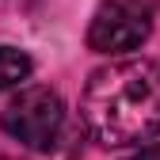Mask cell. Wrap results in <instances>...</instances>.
Segmentation results:
<instances>
[{
  "mask_svg": "<svg viewBox=\"0 0 160 160\" xmlns=\"http://www.w3.org/2000/svg\"><path fill=\"white\" fill-rule=\"evenodd\" d=\"M80 118L99 145H141L160 133V65L145 57H126L95 69Z\"/></svg>",
  "mask_w": 160,
  "mask_h": 160,
  "instance_id": "1",
  "label": "cell"
},
{
  "mask_svg": "<svg viewBox=\"0 0 160 160\" xmlns=\"http://www.w3.org/2000/svg\"><path fill=\"white\" fill-rule=\"evenodd\" d=\"M0 126H4V133L12 137V141L46 152V149L57 145V137H61V130H65V103H61V95H57L53 88H38V84L23 88L4 107Z\"/></svg>",
  "mask_w": 160,
  "mask_h": 160,
  "instance_id": "2",
  "label": "cell"
},
{
  "mask_svg": "<svg viewBox=\"0 0 160 160\" xmlns=\"http://www.w3.org/2000/svg\"><path fill=\"white\" fill-rule=\"evenodd\" d=\"M152 31V8L145 0H99L88 27V46L95 53L137 50Z\"/></svg>",
  "mask_w": 160,
  "mask_h": 160,
  "instance_id": "3",
  "label": "cell"
},
{
  "mask_svg": "<svg viewBox=\"0 0 160 160\" xmlns=\"http://www.w3.org/2000/svg\"><path fill=\"white\" fill-rule=\"evenodd\" d=\"M27 76H31V57L15 46H0V92L23 84Z\"/></svg>",
  "mask_w": 160,
  "mask_h": 160,
  "instance_id": "4",
  "label": "cell"
},
{
  "mask_svg": "<svg viewBox=\"0 0 160 160\" xmlns=\"http://www.w3.org/2000/svg\"><path fill=\"white\" fill-rule=\"evenodd\" d=\"M130 160H160V145H145L141 152H133Z\"/></svg>",
  "mask_w": 160,
  "mask_h": 160,
  "instance_id": "5",
  "label": "cell"
}]
</instances>
